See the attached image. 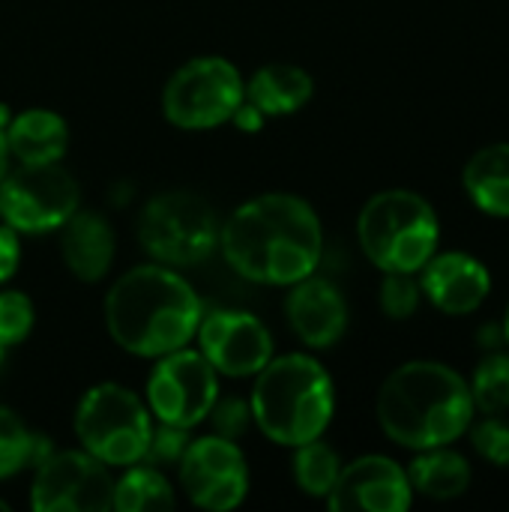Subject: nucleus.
<instances>
[{"mask_svg": "<svg viewBox=\"0 0 509 512\" xmlns=\"http://www.w3.org/2000/svg\"><path fill=\"white\" fill-rule=\"evenodd\" d=\"M225 261L249 282L294 285L315 273L324 249L318 213L297 195L270 192L237 207L222 231Z\"/></svg>", "mask_w": 509, "mask_h": 512, "instance_id": "nucleus-1", "label": "nucleus"}, {"mask_svg": "<svg viewBox=\"0 0 509 512\" xmlns=\"http://www.w3.org/2000/svg\"><path fill=\"white\" fill-rule=\"evenodd\" d=\"M111 339L135 357H165L189 345L201 324L192 285L165 264H144L120 276L105 297Z\"/></svg>", "mask_w": 509, "mask_h": 512, "instance_id": "nucleus-2", "label": "nucleus"}, {"mask_svg": "<svg viewBox=\"0 0 509 512\" xmlns=\"http://www.w3.org/2000/svg\"><path fill=\"white\" fill-rule=\"evenodd\" d=\"M471 384L450 366L414 360L399 366L378 393V423L408 450L447 447L471 429Z\"/></svg>", "mask_w": 509, "mask_h": 512, "instance_id": "nucleus-3", "label": "nucleus"}, {"mask_svg": "<svg viewBox=\"0 0 509 512\" xmlns=\"http://www.w3.org/2000/svg\"><path fill=\"white\" fill-rule=\"evenodd\" d=\"M252 420L279 447H300L324 435L333 417V381L327 369L306 354L270 360L255 375Z\"/></svg>", "mask_w": 509, "mask_h": 512, "instance_id": "nucleus-4", "label": "nucleus"}, {"mask_svg": "<svg viewBox=\"0 0 509 512\" xmlns=\"http://www.w3.org/2000/svg\"><path fill=\"white\" fill-rule=\"evenodd\" d=\"M366 258L384 273H417L438 249V216L432 204L408 189H387L366 201L357 219Z\"/></svg>", "mask_w": 509, "mask_h": 512, "instance_id": "nucleus-5", "label": "nucleus"}, {"mask_svg": "<svg viewBox=\"0 0 509 512\" xmlns=\"http://www.w3.org/2000/svg\"><path fill=\"white\" fill-rule=\"evenodd\" d=\"M150 417V408L132 390L96 384L75 408V435L81 450L105 465H138L153 435Z\"/></svg>", "mask_w": 509, "mask_h": 512, "instance_id": "nucleus-6", "label": "nucleus"}, {"mask_svg": "<svg viewBox=\"0 0 509 512\" xmlns=\"http://www.w3.org/2000/svg\"><path fill=\"white\" fill-rule=\"evenodd\" d=\"M138 240L159 264L189 267L216 249L219 219L195 192H162L144 204L138 216Z\"/></svg>", "mask_w": 509, "mask_h": 512, "instance_id": "nucleus-7", "label": "nucleus"}, {"mask_svg": "<svg viewBox=\"0 0 509 512\" xmlns=\"http://www.w3.org/2000/svg\"><path fill=\"white\" fill-rule=\"evenodd\" d=\"M246 99V84L225 57H195L183 63L162 90V114L177 129H213L234 117Z\"/></svg>", "mask_w": 509, "mask_h": 512, "instance_id": "nucleus-8", "label": "nucleus"}, {"mask_svg": "<svg viewBox=\"0 0 509 512\" xmlns=\"http://www.w3.org/2000/svg\"><path fill=\"white\" fill-rule=\"evenodd\" d=\"M78 210V183L60 162H21L0 180V219L18 234L60 228Z\"/></svg>", "mask_w": 509, "mask_h": 512, "instance_id": "nucleus-9", "label": "nucleus"}, {"mask_svg": "<svg viewBox=\"0 0 509 512\" xmlns=\"http://www.w3.org/2000/svg\"><path fill=\"white\" fill-rule=\"evenodd\" d=\"M219 399L216 369L204 360L201 351H171L159 357L147 381L150 414L177 429H192L210 417Z\"/></svg>", "mask_w": 509, "mask_h": 512, "instance_id": "nucleus-10", "label": "nucleus"}, {"mask_svg": "<svg viewBox=\"0 0 509 512\" xmlns=\"http://www.w3.org/2000/svg\"><path fill=\"white\" fill-rule=\"evenodd\" d=\"M114 501L108 465L87 450H63L39 462L30 489L36 512H105Z\"/></svg>", "mask_w": 509, "mask_h": 512, "instance_id": "nucleus-11", "label": "nucleus"}, {"mask_svg": "<svg viewBox=\"0 0 509 512\" xmlns=\"http://www.w3.org/2000/svg\"><path fill=\"white\" fill-rule=\"evenodd\" d=\"M180 486L201 510H234L249 492V468L240 447L222 435L189 441L180 456Z\"/></svg>", "mask_w": 509, "mask_h": 512, "instance_id": "nucleus-12", "label": "nucleus"}, {"mask_svg": "<svg viewBox=\"0 0 509 512\" xmlns=\"http://www.w3.org/2000/svg\"><path fill=\"white\" fill-rule=\"evenodd\" d=\"M198 345L216 375L249 378L273 360L270 330L249 312L222 309L198 324Z\"/></svg>", "mask_w": 509, "mask_h": 512, "instance_id": "nucleus-13", "label": "nucleus"}, {"mask_svg": "<svg viewBox=\"0 0 509 512\" xmlns=\"http://www.w3.org/2000/svg\"><path fill=\"white\" fill-rule=\"evenodd\" d=\"M411 495L408 471L387 456H363L339 471L327 504L336 512H405Z\"/></svg>", "mask_w": 509, "mask_h": 512, "instance_id": "nucleus-14", "label": "nucleus"}, {"mask_svg": "<svg viewBox=\"0 0 509 512\" xmlns=\"http://www.w3.org/2000/svg\"><path fill=\"white\" fill-rule=\"evenodd\" d=\"M285 315L297 339L309 348H330L345 336L348 306L336 285L327 279L306 276L294 282V291L285 300Z\"/></svg>", "mask_w": 509, "mask_h": 512, "instance_id": "nucleus-15", "label": "nucleus"}, {"mask_svg": "<svg viewBox=\"0 0 509 512\" xmlns=\"http://www.w3.org/2000/svg\"><path fill=\"white\" fill-rule=\"evenodd\" d=\"M441 312L447 315H468L483 306L492 291L489 270L465 255V252H444L432 255L423 264V288H420Z\"/></svg>", "mask_w": 509, "mask_h": 512, "instance_id": "nucleus-16", "label": "nucleus"}, {"mask_svg": "<svg viewBox=\"0 0 509 512\" xmlns=\"http://www.w3.org/2000/svg\"><path fill=\"white\" fill-rule=\"evenodd\" d=\"M60 228V255L69 273L81 282H99L114 261V231L108 219L75 210Z\"/></svg>", "mask_w": 509, "mask_h": 512, "instance_id": "nucleus-17", "label": "nucleus"}, {"mask_svg": "<svg viewBox=\"0 0 509 512\" xmlns=\"http://www.w3.org/2000/svg\"><path fill=\"white\" fill-rule=\"evenodd\" d=\"M315 93V81L306 69L294 63L261 66L246 84V102H252L264 117H285L300 111Z\"/></svg>", "mask_w": 509, "mask_h": 512, "instance_id": "nucleus-18", "label": "nucleus"}, {"mask_svg": "<svg viewBox=\"0 0 509 512\" xmlns=\"http://www.w3.org/2000/svg\"><path fill=\"white\" fill-rule=\"evenodd\" d=\"M6 147L18 162H60L69 147V129L60 114L30 108L6 120Z\"/></svg>", "mask_w": 509, "mask_h": 512, "instance_id": "nucleus-19", "label": "nucleus"}, {"mask_svg": "<svg viewBox=\"0 0 509 512\" xmlns=\"http://www.w3.org/2000/svg\"><path fill=\"white\" fill-rule=\"evenodd\" d=\"M420 453L423 456H417L408 468L411 489L435 501H450L471 489V465L462 453L447 447H432Z\"/></svg>", "mask_w": 509, "mask_h": 512, "instance_id": "nucleus-20", "label": "nucleus"}, {"mask_svg": "<svg viewBox=\"0 0 509 512\" xmlns=\"http://www.w3.org/2000/svg\"><path fill=\"white\" fill-rule=\"evenodd\" d=\"M465 189L480 210L509 216V144H489L474 153L465 165Z\"/></svg>", "mask_w": 509, "mask_h": 512, "instance_id": "nucleus-21", "label": "nucleus"}, {"mask_svg": "<svg viewBox=\"0 0 509 512\" xmlns=\"http://www.w3.org/2000/svg\"><path fill=\"white\" fill-rule=\"evenodd\" d=\"M174 507L171 483L150 465L129 468L120 480H114V501L117 512H162Z\"/></svg>", "mask_w": 509, "mask_h": 512, "instance_id": "nucleus-22", "label": "nucleus"}, {"mask_svg": "<svg viewBox=\"0 0 509 512\" xmlns=\"http://www.w3.org/2000/svg\"><path fill=\"white\" fill-rule=\"evenodd\" d=\"M342 471V462L336 456V450L330 444H324L321 438L315 441H306L297 447V456H294V480L297 486L312 495V498H327L336 477Z\"/></svg>", "mask_w": 509, "mask_h": 512, "instance_id": "nucleus-23", "label": "nucleus"}, {"mask_svg": "<svg viewBox=\"0 0 509 512\" xmlns=\"http://www.w3.org/2000/svg\"><path fill=\"white\" fill-rule=\"evenodd\" d=\"M474 408L483 414H504L509 411V354H489L471 381Z\"/></svg>", "mask_w": 509, "mask_h": 512, "instance_id": "nucleus-24", "label": "nucleus"}, {"mask_svg": "<svg viewBox=\"0 0 509 512\" xmlns=\"http://www.w3.org/2000/svg\"><path fill=\"white\" fill-rule=\"evenodd\" d=\"M36 438L33 432L9 411L0 405V480L24 471L36 459Z\"/></svg>", "mask_w": 509, "mask_h": 512, "instance_id": "nucleus-25", "label": "nucleus"}, {"mask_svg": "<svg viewBox=\"0 0 509 512\" xmlns=\"http://www.w3.org/2000/svg\"><path fill=\"white\" fill-rule=\"evenodd\" d=\"M33 330V303L21 291H0V348H12Z\"/></svg>", "mask_w": 509, "mask_h": 512, "instance_id": "nucleus-26", "label": "nucleus"}, {"mask_svg": "<svg viewBox=\"0 0 509 512\" xmlns=\"http://www.w3.org/2000/svg\"><path fill=\"white\" fill-rule=\"evenodd\" d=\"M420 306V282L414 279V273H387L381 282V309L396 318L405 321L417 312Z\"/></svg>", "mask_w": 509, "mask_h": 512, "instance_id": "nucleus-27", "label": "nucleus"}, {"mask_svg": "<svg viewBox=\"0 0 509 512\" xmlns=\"http://www.w3.org/2000/svg\"><path fill=\"white\" fill-rule=\"evenodd\" d=\"M471 441H474V450L498 465V468H509V423L507 420H498V414H486L483 423H477L471 429Z\"/></svg>", "mask_w": 509, "mask_h": 512, "instance_id": "nucleus-28", "label": "nucleus"}, {"mask_svg": "<svg viewBox=\"0 0 509 512\" xmlns=\"http://www.w3.org/2000/svg\"><path fill=\"white\" fill-rule=\"evenodd\" d=\"M186 444H189V438H186V429H177V426H165V423H162L159 429H153L144 459H147L150 465H168V462H180V456H183Z\"/></svg>", "mask_w": 509, "mask_h": 512, "instance_id": "nucleus-29", "label": "nucleus"}, {"mask_svg": "<svg viewBox=\"0 0 509 512\" xmlns=\"http://www.w3.org/2000/svg\"><path fill=\"white\" fill-rule=\"evenodd\" d=\"M210 417H213L216 432H219L222 438L234 441L237 435L246 432V423H249L252 411H249V405H243L240 399H216Z\"/></svg>", "mask_w": 509, "mask_h": 512, "instance_id": "nucleus-30", "label": "nucleus"}, {"mask_svg": "<svg viewBox=\"0 0 509 512\" xmlns=\"http://www.w3.org/2000/svg\"><path fill=\"white\" fill-rule=\"evenodd\" d=\"M21 261V246H18V231L9 225H0V285L12 279Z\"/></svg>", "mask_w": 509, "mask_h": 512, "instance_id": "nucleus-31", "label": "nucleus"}, {"mask_svg": "<svg viewBox=\"0 0 509 512\" xmlns=\"http://www.w3.org/2000/svg\"><path fill=\"white\" fill-rule=\"evenodd\" d=\"M9 168V147H6V108H0V180Z\"/></svg>", "mask_w": 509, "mask_h": 512, "instance_id": "nucleus-32", "label": "nucleus"}, {"mask_svg": "<svg viewBox=\"0 0 509 512\" xmlns=\"http://www.w3.org/2000/svg\"><path fill=\"white\" fill-rule=\"evenodd\" d=\"M504 339H507V345H509V309H507V318H504Z\"/></svg>", "mask_w": 509, "mask_h": 512, "instance_id": "nucleus-33", "label": "nucleus"}, {"mask_svg": "<svg viewBox=\"0 0 509 512\" xmlns=\"http://www.w3.org/2000/svg\"><path fill=\"white\" fill-rule=\"evenodd\" d=\"M6 510H9V504H6V501L0 498V512H6Z\"/></svg>", "mask_w": 509, "mask_h": 512, "instance_id": "nucleus-34", "label": "nucleus"}, {"mask_svg": "<svg viewBox=\"0 0 509 512\" xmlns=\"http://www.w3.org/2000/svg\"><path fill=\"white\" fill-rule=\"evenodd\" d=\"M3 357H6V348H0V366H3Z\"/></svg>", "mask_w": 509, "mask_h": 512, "instance_id": "nucleus-35", "label": "nucleus"}]
</instances>
